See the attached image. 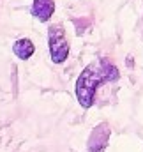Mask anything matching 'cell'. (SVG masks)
<instances>
[{"label": "cell", "instance_id": "1", "mask_svg": "<svg viewBox=\"0 0 143 152\" xmlns=\"http://www.w3.org/2000/svg\"><path fill=\"white\" fill-rule=\"evenodd\" d=\"M115 80H118V69L108 60H99L87 66L76 80V97L80 104L83 108H90L94 104L96 90L99 85Z\"/></svg>", "mask_w": 143, "mask_h": 152}, {"label": "cell", "instance_id": "2", "mask_svg": "<svg viewBox=\"0 0 143 152\" xmlns=\"http://www.w3.org/2000/svg\"><path fill=\"white\" fill-rule=\"evenodd\" d=\"M48 46H50V55L55 64L66 62L69 57V42L66 39V32L62 25H51L48 28Z\"/></svg>", "mask_w": 143, "mask_h": 152}, {"label": "cell", "instance_id": "3", "mask_svg": "<svg viewBox=\"0 0 143 152\" xmlns=\"http://www.w3.org/2000/svg\"><path fill=\"white\" fill-rule=\"evenodd\" d=\"M111 129L106 122H101L99 126L94 127V131L88 136L87 142V151L88 152H104V149L108 147V140H109Z\"/></svg>", "mask_w": 143, "mask_h": 152}, {"label": "cell", "instance_id": "4", "mask_svg": "<svg viewBox=\"0 0 143 152\" xmlns=\"http://www.w3.org/2000/svg\"><path fill=\"white\" fill-rule=\"evenodd\" d=\"M55 12V2L53 0H34L32 4V14L39 21H48Z\"/></svg>", "mask_w": 143, "mask_h": 152}, {"label": "cell", "instance_id": "5", "mask_svg": "<svg viewBox=\"0 0 143 152\" xmlns=\"http://www.w3.org/2000/svg\"><path fill=\"white\" fill-rule=\"evenodd\" d=\"M12 51H14V55H16L18 58L28 60V58L34 55L36 46H34V42H32L30 39H18V41L14 42V46H12Z\"/></svg>", "mask_w": 143, "mask_h": 152}]
</instances>
